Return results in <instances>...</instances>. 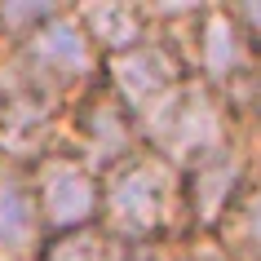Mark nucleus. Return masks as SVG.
<instances>
[{
  "label": "nucleus",
  "instance_id": "f257e3e1",
  "mask_svg": "<svg viewBox=\"0 0 261 261\" xmlns=\"http://www.w3.org/2000/svg\"><path fill=\"white\" fill-rule=\"evenodd\" d=\"M97 221L128 248H160L191 239L181 208V173L155 151H133L102 173V213Z\"/></svg>",
  "mask_w": 261,
  "mask_h": 261
},
{
  "label": "nucleus",
  "instance_id": "f03ea898",
  "mask_svg": "<svg viewBox=\"0 0 261 261\" xmlns=\"http://www.w3.org/2000/svg\"><path fill=\"white\" fill-rule=\"evenodd\" d=\"M239 120H234L226 102H221L204 80H181L173 93H164L151 111L138 115V133L142 146L155 151L160 160H168L173 168H186L191 160L208 155L213 146L230 138Z\"/></svg>",
  "mask_w": 261,
  "mask_h": 261
},
{
  "label": "nucleus",
  "instance_id": "7ed1b4c3",
  "mask_svg": "<svg viewBox=\"0 0 261 261\" xmlns=\"http://www.w3.org/2000/svg\"><path fill=\"white\" fill-rule=\"evenodd\" d=\"M18 75L27 80V89L54 107H67L71 97H80L89 84L102 80V58L89 44L80 18L71 14V5H62L40 31H31L22 44L9 49Z\"/></svg>",
  "mask_w": 261,
  "mask_h": 261
},
{
  "label": "nucleus",
  "instance_id": "20e7f679",
  "mask_svg": "<svg viewBox=\"0 0 261 261\" xmlns=\"http://www.w3.org/2000/svg\"><path fill=\"white\" fill-rule=\"evenodd\" d=\"M257 168H261V128L257 124H239L221 146H213L208 155H199L186 168H177L191 239L208 234L226 217V208L244 195V186L257 177Z\"/></svg>",
  "mask_w": 261,
  "mask_h": 261
},
{
  "label": "nucleus",
  "instance_id": "39448f33",
  "mask_svg": "<svg viewBox=\"0 0 261 261\" xmlns=\"http://www.w3.org/2000/svg\"><path fill=\"white\" fill-rule=\"evenodd\" d=\"M62 146L102 177L107 168H115L120 160L142 151V133L133 111L97 80L62 107Z\"/></svg>",
  "mask_w": 261,
  "mask_h": 261
},
{
  "label": "nucleus",
  "instance_id": "423d86ee",
  "mask_svg": "<svg viewBox=\"0 0 261 261\" xmlns=\"http://www.w3.org/2000/svg\"><path fill=\"white\" fill-rule=\"evenodd\" d=\"M22 168L31 177V195H36L44 239L97 221V213H102V177L84 160H75L67 146H54V151L36 155Z\"/></svg>",
  "mask_w": 261,
  "mask_h": 261
},
{
  "label": "nucleus",
  "instance_id": "0eeeda50",
  "mask_svg": "<svg viewBox=\"0 0 261 261\" xmlns=\"http://www.w3.org/2000/svg\"><path fill=\"white\" fill-rule=\"evenodd\" d=\"M181 80H191L181 54L173 44H164L155 31L142 44H133V49H124V54L102 62V84L133 111V120H138L142 111H151L164 93H173Z\"/></svg>",
  "mask_w": 261,
  "mask_h": 261
},
{
  "label": "nucleus",
  "instance_id": "6e6552de",
  "mask_svg": "<svg viewBox=\"0 0 261 261\" xmlns=\"http://www.w3.org/2000/svg\"><path fill=\"white\" fill-rule=\"evenodd\" d=\"M252 58H257V49L244 40L239 22L230 18V5H199L195 31H191V75L195 80H204L213 93H221Z\"/></svg>",
  "mask_w": 261,
  "mask_h": 261
},
{
  "label": "nucleus",
  "instance_id": "1a4fd4ad",
  "mask_svg": "<svg viewBox=\"0 0 261 261\" xmlns=\"http://www.w3.org/2000/svg\"><path fill=\"white\" fill-rule=\"evenodd\" d=\"M71 14L80 18L89 44L97 58L124 54L151 36V18H146V0H89V5H71Z\"/></svg>",
  "mask_w": 261,
  "mask_h": 261
},
{
  "label": "nucleus",
  "instance_id": "9d476101",
  "mask_svg": "<svg viewBox=\"0 0 261 261\" xmlns=\"http://www.w3.org/2000/svg\"><path fill=\"white\" fill-rule=\"evenodd\" d=\"M199 239H208L230 261H261V168L244 186V195L226 208V217L208 234H199Z\"/></svg>",
  "mask_w": 261,
  "mask_h": 261
},
{
  "label": "nucleus",
  "instance_id": "9b49d317",
  "mask_svg": "<svg viewBox=\"0 0 261 261\" xmlns=\"http://www.w3.org/2000/svg\"><path fill=\"white\" fill-rule=\"evenodd\" d=\"M36 261H138V248H128L102 221H93V226H80V230L49 234L36 252Z\"/></svg>",
  "mask_w": 261,
  "mask_h": 261
},
{
  "label": "nucleus",
  "instance_id": "f8f14e48",
  "mask_svg": "<svg viewBox=\"0 0 261 261\" xmlns=\"http://www.w3.org/2000/svg\"><path fill=\"white\" fill-rule=\"evenodd\" d=\"M58 9H62L58 0H0V49L22 44L31 31H40Z\"/></svg>",
  "mask_w": 261,
  "mask_h": 261
},
{
  "label": "nucleus",
  "instance_id": "ddd939ff",
  "mask_svg": "<svg viewBox=\"0 0 261 261\" xmlns=\"http://www.w3.org/2000/svg\"><path fill=\"white\" fill-rule=\"evenodd\" d=\"M230 18L239 22L244 40L261 54V0H234V5H230Z\"/></svg>",
  "mask_w": 261,
  "mask_h": 261
},
{
  "label": "nucleus",
  "instance_id": "4468645a",
  "mask_svg": "<svg viewBox=\"0 0 261 261\" xmlns=\"http://www.w3.org/2000/svg\"><path fill=\"white\" fill-rule=\"evenodd\" d=\"M138 261H204L195 239H177V244H160V248H142Z\"/></svg>",
  "mask_w": 261,
  "mask_h": 261
}]
</instances>
